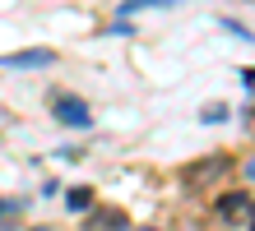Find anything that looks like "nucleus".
I'll list each match as a JSON object with an SVG mask.
<instances>
[{"label":"nucleus","instance_id":"obj_1","mask_svg":"<svg viewBox=\"0 0 255 231\" xmlns=\"http://www.w3.org/2000/svg\"><path fill=\"white\" fill-rule=\"evenodd\" d=\"M214 218L246 231V227H255V199H251L246 190H228V194L214 199Z\"/></svg>","mask_w":255,"mask_h":231},{"label":"nucleus","instance_id":"obj_2","mask_svg":"<svg viewBox=\"0 0 255 231\" xmlns=\"http://www.w3.org/2000/svg\"><path fill=\"white\" fill-rule=\"evenodd\" d=\"M51 116L61 120L65 130H88L93 125V106H88L79 92H51Z\"/></svg>","mask_w":255,"mask_h":231},{"label":"nucleus","instance_id":"obj_3","mask_svg":"<svg viewBox=\"0 0 255 231\" xmlns=\"http://www.w3.org/2000/svg\"><path fill=\"white\" fill-rule=\"evenodd\" d=\"M56 60H61V56H56L51 46H23V51L0 56V65H5V70H51Z\"/></svg>","mask_w":255,"mask_h":231},{"label":"nucleus","instance_id":"obj_4","mask_svg":"<svg viewBox=\"0 0 255 231\" xmlns=\"http://www.w3.org/2000/svg\"><path fill=\"white\" fill-rule=\"evenodd\" d=\"M79 231H130V218H126V208H112V204H93L84 213V227Z\"/></svg>","mask_w":255,"mask_h":231},{"label":"nucleus","instance_id":"obj_5","mask_svg":"<svg viewBox=\"0 0 255 231\" xmlns=\"http://www.w3.org/2000/svg\"><path fill=\"white\" fill-rule=\"evenodd\" d=\"M228 166H232V157H223V153H218V157H209V162H195V166H186V185H200L204 176L214 180V176L228 171Z\"/></svg>","mask_w":255,"mask_h":231},{"label":"nucleus","instance_id":"obj_6","mask_svg":"<svg viewBox=\"0 0 255 231\" xmlns=\"http://www.w3.org/2000/svg\"><path fill=\"white\" fill-rule=\"evenodd\" d=\"M93 204H98V194L88 190V185H70V190H65V208L70 213H88Z\"/></svg>","mask_w":255,"mask_h":231},{"label":"nucleus","instance_id":"obj_7","mask_svg":"<svg viewBox=\"0 0 255 231\" xmlns=\"http://www.w3.org/2000/svg\"><path fill=\"white\" fill-rule=\"evenodd\" d=\"M167 5H181V0H121V19L139 14V9H167Z\"/></svg>","mask_w":255,"mask_h":231},{"label":"nucleus","instance_id":"obj_8","mask_svg":"<svg viewBox=\"0 0 255 231\" xmlns=\"http://www.w3.org/2000/svg\"><path fill=\"white\" fill-rule=\"evenodd\" d=\"M218 23H223V28H228V33H232V37H246V42H251V28H242V23H237V19H218Z\"/></svg>","mask_w":255,"mask_h":231},{"label":"nucleus","instance_id":"obj_9","mask_svg":"<svg viewBox=\"0 0 255 231\" xmlns=\"http://www.w3.org/2000/svg\"><path fill=\"white\" fill-rule=\"evenodd\" d=\"M19 208H23V199H0V218H14Z\"/></svg>","mask_w":255,"mask_h":231},{"label":"nucleus","instance_id":"obj_10","mask_svg":"<svg viewBox=\"0 0 255 231\" xmlns=\"http://www.w3.org/2000/svg\"><path fill=\"white\" fill-rule=\"evenodd\" d=\"M223 116H228L223 106H204V111H200V120H223Z\"/></svg>","mask_w":255,"mask_h":231},{"label":"nucleus","instance_id":"obj_11","mask_svg":"<svg viewBox=\"0 0 255 231\" xmlns=\"http://www.w3.org/2000/svg\"><path fill=\"white\" fill-rule=\"evenodd\" d=\"M242 171H246V180L255 185V157H246V162H242Z\"/></svg>","mask_w":255,"mask_h":231},{"label":"nucleus","instance_id":"obj_12","mask_svg":"<svg viewBox=\"0 0 255 231\" xmlns=\"http://www.w3.org/2000/svg\"><path fill=\"white\" fill-rule=\"evenodd\" d=\"M28 231H56V227H47V222H42V227H28Z\"/></svg>","mask_w":255,"mask_h":231},{"label":"nucleus","instance_id":"obj_13","mask_svg":"<svg viewBox=\"0 0 255 231\" xmlns=\"http://www.w3.org/2000/svg\"><path fill=\"white\" fill-rule=\"evenodd\" d=\"M130 231H158V227H130Z\"/></svg>","mask_w":255,"mask_h":231}]
</instances>
